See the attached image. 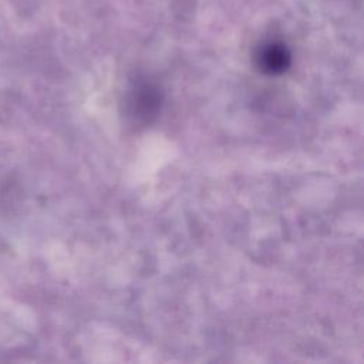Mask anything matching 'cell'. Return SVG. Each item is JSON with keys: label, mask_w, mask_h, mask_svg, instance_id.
Instances as JSON below:
<instances>
[{"label": "cell", "mask_w": 364, "mask_h": 364, "mask_svg": "<svg viewBox=\"0 0 364 364\" xmlns=\"http://www.w3.org/2000/svg\"><path fill=\"white\" fill-rule=\"evenodd\" d=\"M260 67L267 73H282L289 65V54L282 46L270 44L259 55Z\"/></svg>", "instance_id": "1"}]
</instances>
